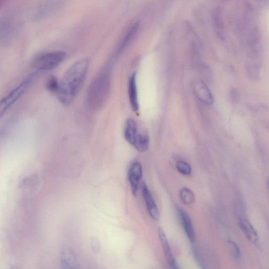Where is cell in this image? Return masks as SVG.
<instances>
[{
	"label": "cell",
	"instance_id": "obj_1",
	"mask_svg": "<svg viewBox=\"0 0 269 269\" xmlns=\"http://www.w3.org/2000/svg\"><path fill=\"white\" fill-rule=\"evenodd\" d=\"M89 65V60L82 59L69 68L60 82L58 91L60 102L67 106L71 104L79 93L85 81Z\"/></svg>",
	"mask_w": 269,
	"mask_h": 269
},
{
	"label": "cell",
	"instance_id": "obj_2",
	"mask_svg": "<svg viewBox=\"0 0 269 269\" xmlns=\"http://www.w3.org/2000/svg\"><path fill=\"white\" fill-rule=\"evenodd\" d=\"M109 77L107 73H102L92 83L88 92V101L94 109H98L106 101L109 94Z\"/></svg>",
	"mask_w": 269,
	"mask_h": 269
},
{
	"label": "cell",
	"instance_id": "obj_3",
	"mask_svg": "<svg viewBox=\"0 0 269 269\" xmlns=\"http://www.w3.org/2000/svg\"><path fill=\"white\" fill-rule=\"evenodd\" d=\"M65 57L66 53L63 51L44 53L34 59L33 66L38 71L52 70L62 63Z\"/></svg>",
	"mask_w": 269,
	"mask_h": 269
},
{
	"label": "cell",
	"instance_id": "obj_4",
	"mask_svg": "<svg viewBox=\"0 0 269 269\" xmlns=\"http://www.w3.org/2000/svg\"><path fill=\"white\" fill-rule=\"evenodd\" d=\"M35 74L29 75L19 85L12 90L10 93L0 101V119L10 107L25 93L31 83Z\"/></svg>",
	"mask_w": 269,
	"mask_h": 269
},
{
	"label": "cell",
	"instance_id": "obj_5",
	"mask_svg": "<svg viewBox=\"0 0 269 269\" xmlns=\"http://www.w3.org/2000/svg\"><path fill=\"white\" fill-rule=\"evenodd\" d=\"M143 176V168L140 162L134 161L130 166L128 171V179L131 186L132 193L137 195L138 187Z\"/></svg>",
	"mask_w": 269,
	"mask_h": 269
},
{
	"label": "cell",
	"instance_id": "obj_6",
	"mask_svg": "<svg viewBox=\"0 0 269 269\" xmlns=\"http://www.w3.org/2000/svg\"><path fill=\"white\" fill-rule=\"evenodd\" d=\"M142 191L150 216L153 220L158 221L160 214L157 206L147 184L145 182L142 184Z\"/></svg>",
	"mask_w": 269,
	"mask_h": 269
},
{
	"label": "cell",
	"instance_id": "obj_7",
	"mask_svg": "<svg viewBox=\"0 0 269 269\" xmlns=\"http://www.w3.org/2000/svg\"><path fill=\"white\" fill-rule=\"evenodd\" d=\"M238 222L244 236L247 239L253 244H257L259 241V236L254 227L248 218L244 215H240Z\"/></svg>",
	"mask_w": 269,
	"mask_h": 269
},
{
	"label": "cell",
	"instance_id": "obj_8",
	"mask_svg": "<svg viewBox=\"0 0 269 269\" xmlns=\"http://www.w3.org/2000/svg\"><path fill=\"white\" fill-rule=\"evenodd\" d=\"M194 93L200 101L206 105H210L213 102L210 90L202 81H197L193 86Z\"/></svg>",
	"mask_w": 269,
	"mask_h": 269
},
{
	"label": "cell",
	"instance_id": "obj_9",
	"mask_svg": "<svg viewBox=\"0 0 269 269\" xmlns=\"http://www.w3.org/2000/svg\"><path fill=\"white\" fill-rule=\"evenodd\" d=\"M158 233L160 240L161 241V245H162L169 267H170L171 269H178L179 267L178 264L176 263V261L173 255L170 243H169V242L168 241L167 238L164 232V230L159 228L158 229Z\"/></svg>",
	"mask_w": 269,
	"mask_h": 269
},
{
	"label": "cell",
	"instance_id": "obj_10",
	"mask_svg": "<svg viewBox=\"0 0 269 269\" xmlns=\"http://www.w3.org/2000/svg\"><path fill=\"white\" fill-rule=\"evenodd\" d=\"M178 211L179 218L189 240L191 243L196 241V234L193 224L188 213L180 208L177 209Z\"/></svg>",
	"mask_w": 269,
	"mask_h": 269
},
{
	"label": "cell",
	"instance_id": "obj_11",
	"mask_svg": "<svg viewBox=\"0 0 269 269\" xmlns=\"http://www.w3.org/2000/svg\"><path fill=\"white\" fill-rule=\"evenodd\" d=\"M128 95L130 106L134 112L139 110L140 106L138 102V92L136 83V74L133 73L129 77L128 81Z\"/></svg>",
	"mask_w": 269,
	"mask_h": 269
},
{
	"label": "cell",
	"instance_id": "obj_12",
	"mask_svg": "<svg viewBox=\"0 0 269 269\" xmlns=\"http://www.w3.org/2000/svg\"><path fill=\"white\" fill-rule=\"evenodd\" d=\"M139 133L136 121L133 119H128L124 128V136L126 141L133 146Z\"/></svg>",
	"mask_w": 269,
	"mask_h": 269
},
{
	"label": "cell",
	"instance_id": "obj_13",
	"mask_svg": "<svg viewBox=\"0 0 269 269\" xmlns=\"http://www.w3.org/2000/svg\"><path fill=\"white\" fill-rule=\"evenodd\" d=\"M212 20L217 33L220 36H223L225 30V24L222 11L219 7L214 9L212 12Z\"/></svg>",
	"mask_w": 269,
	"mask_h": 269
},
{
	"label": "cell",
	"instance_id": "obj_14",
	"mask_svg": "<svg viewBox=\"0 0 269 269\" xmlns=\"http://www.w3.org/2000/svg\"><path fill=\"white\" fill-rule=\"evenodd\" d=\"M149 138L147 134L139 133L136 138L133 147L141 152L147 151L149 147Z\"/></svg>",
	"mask_w": 269,
	"mask_h": 269
},
{
	"label": "cell",
	"instance_id": "obj_15",
	"mask_svg": "<svg viewBox=\"0 0 269 269\" xmlns=\"http://www.w3.org/2000/svg\"><path fill=\"white\" fill-rule=\"evenodd\" d=\"M62 263L66 268L76 269L79 268L78 261H77L74 253L69 249H66L63 251Z\"/></svg>",
	"mask_w": 269,
	"mask_h": 269
},
{
	"label": "cell",
	"instance_id": "obj_16",
	"mask_svg": "<svg viewBox=\"0 0 269 269\" xmlns=\"http://www.w3.org/2000/svg\"><path fill=\"white\" fill-rule=\"evenodd\" d=\"M182 202L186 205H191L195 202V196L193 191L187 188H182L179 192Z\"/></svg>",
	"mask_w": 269,
	"mask_h": 269
},
{
	"label": "cell",
	"instance_id": "obj_17",
	"mask_svg": "<svg viewBox=\"0 0 269 269\" xmlns=\"http://www.w3.org/2000/svg\"><path fill=\"white\" fill-rule=\"evenodd\" d=\"M176 168L180 174L183 175H189L192 172L191 166L186 161L182 160L178 161L176 163Z\"/></svg>",
	"mask_w": 269,
	"mask_h": 269
},
{
	"label": "cell",
	"instance_id": "obj_18",
	"mask_svg": "<svg viewBox=\"0 0 269 269\" xmlns=\"http://www.w3.org/2000/svg\"><path fill=\"white\" fill-rule=\"evenodd\" d=\"M60 82L55 76H51L49 79L47 87L48 90L53 93H57L59 89Z\"/></svg>",
	"mask_w": 269,
	"mask_h": 269
},
{
	"label": "cell",
	"instance_id": "obj_19",
	"mask_svg": "<svg viewBox=\"0 0 269 269\" xmlns=\"http://www.w3.org/2000/svg\"><path fill=\"white\" fill-rule=\"evenodd\" d=\"M228 243L232 250L233 254L236 260H239L241 257L240 249L237 244L234 241L228 240Z\"/></svg>",
	"mask_w": 269,
	"mask_h": 269
},
{
	"label": "cell",
	"instance_id": "obj_20",
	"mask_svg": "<svg viewBox=\"0 0 269 269\" xmlns=\"http://www.w3.org/2000/svg\"><path fill=\"white\" fill-rule=\"evenodd\" d=\"M194 256L196 260L197 261V263L198 264L199 266H201L202 268H204V264L203 262V261L202 260L201 257L199 256L198 252L196 251V250H194Z\"/></svg>",
	"mask_w": 269,
	"mask_h": 269
},
{
	"label": "cell",
	"instance_id": "obj_21",
	"mask_svg": "<svg viewBox=\"0 0 269 269\" xmlns=\"http://www.w3.org/2000/svg\"><path fill=\"white\" fill-rule=\"evenodd\" d=\"M9 0H0V8L2 7Z\"/></svg>",
	"mask_w": 269,
	"mask_h": 269
},
{
	"label": "cell",
	"instance_id": "obj_22",
	"mask_svg": "<svg viewBox=\"0 0 269 269\" xmlns=\"http://www.w3.org/2000/svg\"><path fill=\"white\" fill-rule=\"evenodd\" d=\"M222 1H226V2H227L228 1H229V0H222Z\"/></svg>",
	"mask_w": 269,
	"mask_h": 269
}]
</instances>
